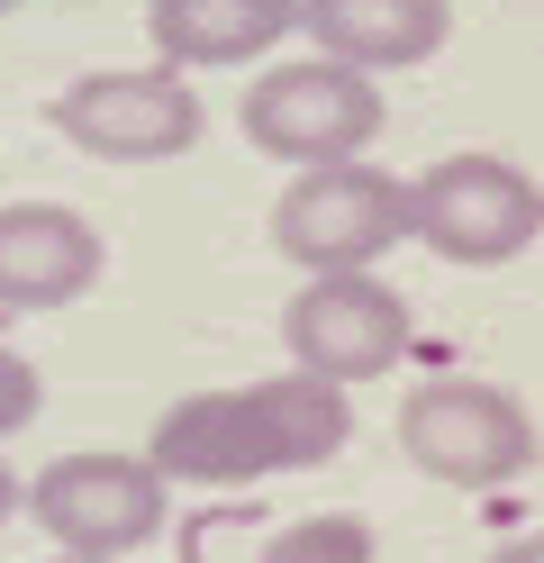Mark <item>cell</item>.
<instances>
[{"instance_id":"obj_9","label":"cell","mask_w":544,"mask_h":563,"mask_svg":"<svg viewBox=\"0 0 544 563\" xmlns=\"http://www.w3.org/2000/svg\"><path fill=\"white\" fill-rule=\"evenodd\" d=\"M100 282V228L64 200L0 209V309H64Z\"/></svg>"},{"instance_id":"obj_1","label":"cell","mask_w":544,"mask_h":563,"mask_svg":"<svg viewBox=\"0 0 544 563\" xmlns=\"http://www.w3.org/2000/svg\"><path fill=\"white\" fill-rule=\"evenodd\" d=\"M354 437V400L345 382H318L290 364L281 382H227V391H191L155 418L145 464L164 482H273V473H309Z\"/></svg>"},{"instance_id":"obj_14","label":"cell","mask_w":544,"mask_h":563,"mask_svg":"<svg viewBox=\"0 0 544 563\" xmlns=\"http://www.w3.org/2000/svg\"><path fill=\"white\" fill-rule=\"evenodd\" d=\"M490 563H544V527H535V537H508Z\"/></svg>"},{"instance_id":"obj_6","label":"cell","mask_w":544,"mask_h":563,"mask_svg":"<svg viewBox=\"0 0 544 563\" xmlns=\"http://www.w3.org/2000/svg\"><path fill=\"white\" fill-rule=\"evenodd\" d=\"M27 509H36V527H46L64 554L119 563V554H136L164 527L173 482L145 464V454H64V464H46L27 482Z\"/></svg>"},{"instance_id":"obj_2","label":"cell","mask_w":544,"mask_h":563,"mask_svg":"<svg viewBox=\"0 0 544 563\" xmlns=\"http://www.w3.org/2000/svg\"><path fill=\"white\" fill-rule=\"evenodd\" d=\"M399 236H418V209L381 164H309L273 200V245L300 273H373Z\"/></svg>"},{"instance_id":"obj_10","label":"cell","mask_w":544,"mask_h":563,"mask_svg":"<svg viewBox=\"0 0 544 563\" xmlns=\"http://www.w3.org/2000/svg\"><path fill=\"white\" fill-rule=\"evenodd\" d=\"M300 27L326 64L354 74H409L454 37V0H300Z\"/></svg>"},{"instance_id":"obj_11","label":"cell","mask_w":544,"mask_h":563,"mask_svg":"<svg viewBox=\"0 0 544 563\" xmlns=\"http://www.w3.org/2000/svg\"><path fill=\"white\" fill-rule=\"evenodd\" d=\"M300 27V0H145V37L173 74H227Z\"/></svg>"},{"instance_id":"obj_5","label":"cell","mask_w":544,"mask_h":563,"mask_svg":"<svg viewBox=\"0 0 544 563\" xmlns=\"http://www.w3.org/2000/svg\"><path fill=\"white\" fill-rule=\"evenodd\" d=\"M245 136L264 155H281V164H354L363 146L381 136V91H373V74H354V64H326V55H309V64H273L264 82L245 91Z\"/></svg>"},{"instance_id":"obj_4","label":"cell","mask_w":544,"mask_h":563,"mask_svg":"<svg viewBox=\"0 0 544 563\" xmlns=\"http://www.w3.org/2000/svg\"><path fill=\"white\" fill-rule=\"evenodd\" d=\"M409 209H418V245L445 264H518L526 245L544 236V191L526 183L508 155H445L409 183Z\"/></svg>"},{"instance_id":"obj_12","label":"cell","mask_w":544,"mask_h":563,"mask_svg":"<svg viewBox=\"0 0 544 563\" xmlns=\"http://www.w3.org/2000/svg\"><path fill=\"white\" fill-rule=\"evenodd\" d=\"M254 563H373V518H354V509L290 518V527H273V545Z\"/></svg>"},{"instance_id":"obj_8","label":"cell","mask_w":544,"mask_h":563,"mask_svg":"<svg viewBox=\"0 0 544 563\" xmlns=\"http://www.w3.org/2000/svg\"><path fill=\"white\" fill-rule=\"evenodd\" d=\"M281 345L290 364L318 373V382H373L399 364V345H409V309H399L390 282L373 273H309L300 300L281 309Z\"/></svg>"},{"instance_id":"obj_15","label":"cell","mask_w":544,"mask_h":563,"mask_svg":"<svg viewBox=\"0 0 544 563\" xmlns=\"http://www.w3.org/2000/svg\"><path fill=\"white\" fill-rule=\"evenodd\" d=\"M19 500H27V490L10 482V464H0V527H10V509H19Z\"/></svg>"},{"instance_id":"obj_17","label":"cell","mask_w":544,"mask_h":563,"mask_svg":"<svg viewBox=\"0 0 544 563\" xmlns=\"http://www.w3.org/2000/svg\"><path fill=\"white\" fill-rule=\"evenodd\" d=\"M10 10H19V0H0V19H10Z\"/></svg>"},{"instance_id":"obj_16","label":"cell","mask_w":544,"mask_h":563,"mask_svg":"<svg viewBox=\"0 0 544 563\" xmlns=\"http://www.w3.org/2000/svg\"><path fill=\"white\" fill-rule=\"evenodd\" d=\"M55 563H100V554H55Z\"/></svg>"},{"instance_id":"obj_3","label":"cell","mask_w":544,"mask_h":563,"mask_svg":"<svg viewBox=\"0 0 544 563\" xmlns=\"http://www.w3.org/2000/svg\"><path fill=\"white\" fill-rule=\"evenodd\" d=\"M399 454L426 473V482H454V490H499L535 464V418L518 391L499 382H471V373H445V382H418L399 400Z\"/></svg>"},{"instance_id":"obj_7","label":"cell","mask_w":544,"mask_h":563,"mask_svg":"<svg viewBox=\"0 0 544 563\" xmlns=\"http://www.w3.org/2000/svg\"><path fill=\"white\" fill-rule=\"evenodd\" d=\"M55 128L100 164H164L200 146V91L173 64H145V74H82L55 91Z\"/></svg>"},{"instance_id":"obj_13","label":"cell","mask_w":544,"mask_h":563,"mask_svg":"<svg viewBox=\"0 0 544 563\" xmlns=\"http://www.w3.org/2000/svg\"><path fill=\"white\" fill-rule=\"evenodd\" d=\"M36 409H46V382H36V364L0 345V437H19Z\"/></svg>"}]
</instances>
